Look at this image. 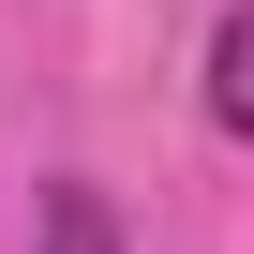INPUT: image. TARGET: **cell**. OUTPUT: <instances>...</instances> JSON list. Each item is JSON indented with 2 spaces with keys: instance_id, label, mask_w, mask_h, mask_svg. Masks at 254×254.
Returning a JSON list of instances; mask_svg holds the SVG:
<instances>
[{
  "instance_id": "cell-1",
  "label": "cell",
  "mask_w": 254,
  "mask_h": 254,
  "mask_svg": "<svg viewBox=\"0 0 254 254\" xmlns=\"http://www.w3.org/2000/svg\"><path fill=\"white\" fill-rule=\"evenodd\" d=\"M209 120H224V135H254V0L209 30Z\"/></svg>"
},
{
  "instance_id": "cell-2",
  "label": "cell",
  "mask_w": 254,
  "mask_h": 254,
  "mask_svg": "<svg viewBox=\"0 0 254 254\" xmlns=\"http://www.w3.org/2000/svg\"><path fill=\"white\" fill-rule=\"evenodd\" d=\"M30 254H120V224H105V194H45V239Z\"/></svg>"
}]
</instances>
